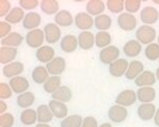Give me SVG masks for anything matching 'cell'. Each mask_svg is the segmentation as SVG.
Instances as JSON below:
<instances>
[{
    "instance_id": "f546056e",
    "label": "cell",
    "mask_w": 159,
    "mask_h": 127,
    "mask_svg": "<svg viewBox=\"0 0 159 127\" xmlns=\"http://www.w3.org/2000/svg\"><path fill=\"white\" fill-rule=\"evenodd\" d=\"M72 98H73L72 90L68 87V86H61L56 92H54L52 94V100L62 102V103L70 102L72 100Z\"/></svg>"
},
{
    "instance_id": "d6986e66",
    "label": "cell",
    "mask_w": 159,
    "mask_h": 127,
    "mask_svg": "<svg viewBox=\"0 0 159 127\" xmlns=\"http://www.w3.org/2000/svg\"><path fill=\"white\" fill-rule=\"evenodd\" d=\"M36 58L42 64H48L55 58V50L50 46H42L36 51Z\"/></svg>"
},
{
    "instance_id": "bcb514c9",
    "label": "cell",
    "mask_w": 159,
    "mask_h": 127,
    "mask_svg": "<svg viewBox=\"0 0 159 127\" xmlns=\"http://www.w3.org/2000/svg\"><path fill=\"white\" fill-rule=\"evenodd\" d=\"M11 2L7 0H1L0 1V17H4L11 12Z\"/></svg>"
},
{
    "instance_id": "74e56055",
    "label": "cell",
    "mask_w": 159,
    "mask_h": 127,
    "mask_svg": "<svg viewBox=\"0 0 159 127\" xmlns=\"http://www.w3.org/2000/svg\"><path fill=\"white\" fill-rule=\"evenodd\" d=\"M83 118L80 115H71L60 122V127H81Z\"/></svg>"
},
{
    "instance_id": "cb8c5ba5",
    "label": "cell",
    "mask_w": 159,
    "mask_h": 127,
    "mask_svg": "<svg viewBox=\"0 0 159 127\" xmlns=\"http://www.w3.org/2000/svg\"><path fill=\"white\" fill-rule=\"evenodd\" d=\"M55 23L58 27L68 28L74 23V18L68 10H61L55 15Z\"/></svg>"
},
{
    "instance_id": "e575fe53",
    "label": "cell",
    "mask_w": 159,
    "mask_h": 127,
    "mask_svg": "<svg viewBox=\"0 0 159 127\" xmlns=\"http://www.w3.org/2000/svg\"><path fill=\"white\" fill-rule=\"evenodd\" d=\"M20 121L23 125L31 126L37 122V111L32 108H28L24 109L22 112L20 113Z\"/></svg>"
},
{
    "instance_id": "11a10c76",
    "label": "cell",
    "mask_w": 159,
    "mask_h": 127,
    "mask_svg": "<svg viewBox=\"0 0 159 127\" xmlns=\"http://www.w3.org/2000/svg\"><path fill=\"white\" fill-rule=\"evenodd\" d=\"M157 40H158V42H157V44L159 45V35H158V37H157Z\"/></svg>"
},
{
    "instance_id": "b9f144b4",
    "label": "cell",
    "mask_w": 159,
    "mask_h": 127,
    "mask_svg": "<svg viewBox=\"0 0 159 127\" xmlns=\"http://www.w3.org/2000/svg\"><path fill=\"white\" fill-rule=\"evenodd\" d=\"M15 123V118L12 113L5 112L0 115V127H13Z\"/></svg>"
},
{
    "instance_id": "f5cc1de1",
    "label": "cell",
    "mask_w": 159,
    "mask_h": 127,
    "mask_svg": "<svg viewBox=\"0 0 159 127\" xmlns=\"http://www.w3.org/2000/svg\"><path fill=\"white\" fill-rule=\"evenodd\" d=\"M155 75H156V78H157V81L159 82V67L157 68V70H156V72H155Z\"/></svg>"
},
{
    "instance_id": "4316f807",
    "label": "cell",
    "mask_w": 159,
    "mask_h": 127,
    "mask_svg": "<svg viewBox=\"0 0 159 127\" xmlns=\"http://www.w3.org/2000/svg\"><path fill=\"white\" fill-rule=\"evenodd\" d=\"M48 77H50V73H48L47 67L44 66H37L32 71V80L39 85H41V84L43 85L48 80Z\"/></svg>"
},
{
    "instance_id": "60d3db41",
    "label": "cell",
    "mask_w": 159,
    "mask_h": 127,
    "mask_svg": "<svg viewBox=\"0 0 159 127\" xmlns=\"http://www.w3.org/2000/svg\"><path fill=\"white\" fill-rule=\"evenodd\" d=\"M140 7H141L140 0H125V9L126 13H130V14L137 13Z\"/></svg>"
},
{
    "instance_id": "6f0895ef",
    "label": "cell",
    "mask_w": 159,
    "mask_h": 127,
    "mask_svg": "<svg viewBox=\"0 0 159 127\" xmlns=\"http://www.w3.org/2000/svg\"><path fill=\"white\" fill-rule=\"evenodd\" d=\"M158 61H159V59H158Z\"/></svg>"
},
{
    "instance_id": "52a82bcc",
    "label": "cell",
    "mask_w": 159,
    "mask_h": 127,
    "mask_svg": "<svg viewBox=\"0 0 159 127\" xmlns=\"http://www.w3.org/2000/svg\"><path fill=\"white\" fill-rule=\"evenodd\" d=\"M137 101V93L132 89H125L116 96V104L123 107H129L134 105Z\"/></svg>"
},
{
    "instance_id": "d6a6232c",
    "label": "cell",
    "mask_w": 159,
    "mask_h": 127,
    "mask_svg": "<svg viewBox=\"0 0 159 127\" xmlns=\"http://www.w3.org/2000/svg\"><path fill=\"white\" fill-rule=\"evenodd\" d=\"M40 9L45 15H56L59 12V2L56 0H42L40 1Z\"/></svg>"
},
{
    "instance_id": "7bdbcfd3",
    "label": "cell",
    "mask_w": 159,
    "mask_h": 127,
    "mask_svg": "<svg viewBox=\"0 0 159 127\" xmlns=\"http://www.w3.org/2000/svg\"><path fill=\"white\" fill-rule=\"evenodd\" d=\"M13 90L11 88L10 84L7 83H0V99L3 101V100H7L12 96Z\"/></svg>"
},
{
    "instance_id": "44dd1931",
    "label": "cell",
    "mask_w": 159,
    "mask_h": 127,
    "mask_svg": "<svg viewBox=\"0 0 159 127\" xmlns=\"http://www.w3.org/2000/svg\"><path fill=\"white\" fill-rule=\"evenodd\" d=\"M142 46L137 39H131L123 46V53L128 57H136L141 53Z\"/></svg>"
},
{
    "instance_id": "2e32d148",
    "label": "cell",
    "mask_w": 159,
    "mask_h": 127,
    "mask_svg": "<svg viewBox=\"0 0 159 127\" xmlns=\"http://www.w3.org/2000/svg\"><path fill=\"white\" fill-rule=\"evenodd\" d=\"M48 107H50L51 111L53 112L54 117L57 119H63L68 117V106L66 105V103L55 101V100H51L48 102Z\"/></svg>"
},
{
    "instance_id": "db71d44e",
    "label": "cell",
    "mask_w": 159,
    "mask_h": 127,
    "mask_svg": "<svg viewBox=\"0 0 159 127\" xmlns=\"http://www.w3.org/2000/svg\"><path fill=\"white\" fill-rule=\"evenodd\" d=\"M153 3H155V4H159V0H153Z\"/></svg>"
},
{
    "instance_id": "f907efd6",
    "label": "cell",
    "mask_w": 159,
    "mask_h": 127,
    "mask_svg": "<svg viewBox=\"0 0 159 127\" xmlns=\"http://www.w3.org/2000/svg\"><path fill=\"white\" fill-rule=\"evenodd\" d=\"M35 127H52V126L48 125V123H38Z\"/></svg>"
},
{
    "instance_id": "8d00e7d4",
    "label": "cell",
    "mask_w": 159,
    "mask_h": 127,
    "mask_svg": "<svg viewBox=\"0 0 159 127\" xmlns=\"http://www.w3.org/2000/svg\"><path fill=\"white\" fill-rule=\"evenodd\" d=\"M61 87L60 76H50L48 80L43 84V90L47 93L53 94Z\"/></svg>"
},
{
    "instance_id": "ac0fdd59",
    "label": "cell",
    "mask_w": 159,
    "mask_h": 127,
    "mask_svg": "<svg viewBox=\"0 0 159 127\" xmlns=\"http://www.w3.org/2000/svg\"><path fill=\"white\" fill-rule=\"evenodd\" d=\"M156 81H157V78H156V75L154 72L150 71V70H147V71L142 72V73L136 78L135 85L138 86L139 88L152 87V86L156 83Z\"/></svg>"
},
{
    "instance_id": "4dcf8cb0",
    "label": "cell",
    "mask_w": 159,
    "mask_h": 127,
    "mask_svg": "<svg viewBox=\"0 0 159 127\" xmlns=\"http://www.w3.org/2000/svg\"><path fill=\"white\" fill-rule=\"evenodd\" d=\"M23 42V37L20 33L17 32H12L10 35H7L5 38L1 39V45L3 47H11V48H16L18 46H20Z\"/></svg>"
},
{
    "instance_id": "6da1fadb",
    "label": "cell",
    "mask_w": 159,
    "mask_h": 127,
    "mask_svg": "<svg viewBox=\"0 0 159 127\" xmlns=\"http://www.w3.org/2000/svg\"><path fill=\"white\" fill-rule=\"evenodd\" d=\"M136 38L141 45H150L156 38V30L151 26H140L136 30Z\"/></svg>"
},
{
    "instance_id": "ab89813d",
    "label": "cell",
    "mask_w": 159,
    "mask_h": 127,
    "mask_svg": "<svg viewBox=\"0 0 159 127\" xmlns=\"http://www.w3.org/2000/svg\"><path fill=\"white\" fill-rule=\"evenodd\" d=\"M144 55L151 61L159 59V45L155 44V42L148 45L144 50Z\"/></svg>"
},
{
    "instance_id": "5bb4252c",
    "label": "cell",
    "mask_w": 159,
    "mask_h": 127,
    "mask_svg": "<svg viewBox=\"0 0 159 127\" xmlns=\"http://www.w3.org/2000/svg\"><path fill=\"white\" fill-rule=\"evenodd\" d=\"M9 84H10L11 88H12L13 92L17 93L18 95L21 93L26 92L28 89L30 88L29 81L23 76H16V77L11 78Z\"/></svg>"
},
{
    "instance_id": "ee69618b",
    "label": "cell",
    "mask_w": 159,
    "mask_h": 127,
    "mask_svg": "<svg viewBox=\"0 0 159 127\" xmlns=\"http://www.w3.org/2000/svg\"><path fill=\"white\" fill-rule=\"evenodd\" d=\"M19 4L21 9L31 11L40 5V2L38 0H19Z\"/></svg>"
},
{
    "instance_id": "9f6ffc18",
    "label": "cell",
    "mask_w": 159,
    "mask_h": 127,
    "mask_svg": "<svg viewBox=\"0 0 159 127\" xmlns=\"http://www.w3.org/2000/svg\"><path fill=\"white\" fill-rule=\"evenodd\" d=\"M26 127H31V126H26Z\"/></svg>"
},
{
    "instance_id": "ffe728a7",
    "label": "cell",
    "mask_w": 159,
    "mask_h": 127,
    "mask_svg": "<svg viewBox=\"0 0 159 127\" xmlns=\"http://www.w3.org/2000/svg\"><path fill=\"white\" fill-rule=\"evenodd\" d=\"M78 46L82 50H91L95 46V35L90 31H83L78 36Z\"/></svg>"
},
{
    "instance_id": "836d02e7",
    "label": "cell",
    "mask_w": 159,
    "mask_h": 127,
    "mask_svg": "<svg viewBox=\"0 0 159 127\" xmlns=\"http://www.w3.org/2000/svg\"><path fill=\"white\" fill-rule=\"evenodd\" d=\"M94 26H95L96 29L99 30V31L107 32V30H109L112 27L111 16H109L107 14H101V15L97 16V17H95V20H94Z\"/></svg>"
},
{
    "instance_id": "603a6c76",
    "label": "cell",
    "mask_w": 159,
    "mask_h": 127,
    "mask_svg": "<svg viewBox=\"0 0 159 127\" xmlns=\"http://www.w3.org/2000/svg\"><path fill=\"white\" fill-rule=\"evenodd\" d=\"M107 5L101 0H89L85 5L87 13L91 16H99L104 12Z\"/></svg>"
},
{
    "instance_id": "d590c367",
    "label": "cell",
    "mask_w": 159,
    "mask_h": 127,
    "mask_svg": "<svg viewBox=\"0 0 159 127\" xmlns=\"http://www.w3.org/2000/svg\"><path fill=\"white\" fill-rule=\"evenodd\" d=\"M112 42V36L109 32L104 31H99L98 33L95 35V45L96 47L100 48V49H104V48L111 46Z\"/></svg>"
},
{
    "instance_id": "484cf974",
    "label": "cell",
    "mask_w": 159,
    "mask_h": 127,
    "mask_svg": "<svg viewBox=\"0 0 159 127\" xmlns=\"http://www.w3.org/2000/svg\"><path fill=\"white\" fill-rule=\"evenodd\" d=\"M17 48H11V47H3L0 48V64L7 65L13 63V61L17 56Z\"/></svg>"
},
{
    "instance_id": "f35d334b",
    "label": "cell",
    "mask_w": 159,
    "mask_h": 127,
    "mask_svg": "<svg viewBox=\"0 0 159 127\" xmlns=\"http://www.w3.org/2000/svg\"><path fill=\"white\" fill-rule=\"evenodd\" d=\"M107 9L113 14H121L125 10V0H107L106 2Z\"/></svg>"
},
{
    "instance_id": "1f68e13d",
    "label": "cell",
    "mask_w": 159,
    "mask_h": 127,
    "mask_svg": "<svg viewBox=\"0 0 159 127\" xmlns=\"http://www.w3.org/2000/svg\"><path fill=\"white\" fill-rule=\"evenodd\" d=\"M35 102V95L33 92L31 91H26L24 93H21L17 96V100H16V103L20 108H23V109H28L34 104Z\"/></svg>"
},
{
    "instance_id": "681fc988",
    "label": "cell",
    "mask_w": 159,
    "mask_h": 127,
    "mask_svg": "<svg viewBox=\"0 0 159 127\" xmlns=\"http://www.w3.org/2000/svg\"><path fill=\"white\" fill-rule=\"evenodd\" d=\"M154 123L156 126L159 127V108L156 110V113H155V117H154Z\"/></svg>"
},
{
    "instance_id": "9a60e30c",
    "label": "cell",
    "mask_w": 159,
    "mask_h": 127,
    "mask_svg": "<svg viewBox=\"0 0 159 127\" xmlns=\"http://www.w3.org/2000/svg\"><path fill=\"white\" fill-rule=\"evenodd\" d=\"M78 46V37L75 35L68 34L64 36L60 40V49L66 53H72L77 50Z\"/></svg>"
},
{
    "instance_id": "7402d4cb",
    "label": "cell",
    "mask_w": 159,
    "mask_h": 127,
    "mask_svg": "<svg viewBox=\"0 0 159 127\" xmlns=\"http://www.w3.org/2000/svg\"><path fill=\"white\" fill-rule=\"evenodd\" d=\"M143 71H144V65L142 64V61H132L130 65H129L128 70H126L125 77L130 81H132V80L135 81Z\"/></svg>"
},
{
    "instance_id": "7c38bea8",
    "label": "cell",
    "mask_w": 159,
    "mask_h": 127,
    "mask_svg": "<svg viewBox=\"0 0 159 127\" xmlns=\"http://www.w3.org/2000/svg\"><path fill=\"white\" fill-rule=\"evenodd\" d=\"M24 70V65L21 61H13L3 66L2 74L7 78H13L16 76H20V74Z\"/></svg>"
},
{
    "instance_id": "8fae6325",
    "label": "cell",
    "mask_w": 159,
    "mask_h": 127,
    "mask_svg": "<svg viewBox=\"0 0 159 127\" xmlns=\"http://www.w3.org/2000/svg\"><path fill=\"white\" fill-rule=\"evenodd\" d=\"M129 63L125 58H118L114 63H112L109 66V72L113 77H121L122 75H125L126 70L129 68Z\"/></svg>"
},
{
    "instance_id": "f6af8a7d",
    "label": "cell",
    "mask_w": 159,
    "mask_h": 127,
    "mask_svg": "<svg viewBox=\"0 0 159 127\" xmlns=\"http://www.w3.org/2000/svg\"><path fill=\"white\" fill-rule=\"evenodd\" d=\"M11 30H12V27L9 22H7L5 20L0 21V38L3 39L7 35H10L12 33Z\"/></svg>"
},
{
    "instance_id": "9c48e42d",
    "label": "cell",
    "mask_w": 159,
    "mask_h": 127,
    "mask_svg": "<svg viewBox=\"0 0 159 127\" xmlns=\"http://www.w3.org/2000/svg\"><path fill=\"white\" fill-rule=\"evenodd\" d=\"M159 19V12L154 7H145L140 12V20L147 26L156 23Z\"/></svg>"
},
{
    "instance_id": "f1b7e54d",
    "label": "cell",
    "mask_w": 159,
    "mask_h": 127,
    "mask_svg": "<svg viewBox=\"0 0 159 127\" xmlns=\"http://www.w3.org/2000/svg\"><path fill=\"white\" fill-rule=\"evenodd\" d=\"M37 121L38 123H50L53 120L54 115L51 111L48 105H39L37 107Z\"/></svg>"
},
{
    "instance_id": "30bf717a",
    "label": "cell",
    "mask_w": 159,
    "mask_h": 127,
    "mask_svg": "<svg viewBox=\"0 0 159 127\" xmlns=\"http://www.w3.org/2000/svg\"><path fill=\"white\" fill-rule=\"evenodd\" d=\"M94 18L92 17L90 14H88L87 12H80L77 13L76 16L74 18V23L79 30L83 31H88L92 27L94 26Z\"/></svg>"
},
{
    "instance_id": "c3c4849f",
    "label": "cell",
    "mask_w": 159,
    "mask_h": 127,
    "mask_svg": "<svg viewBox=\"0 0 159 127\" xmlns=\"http://www.w3.org/2000/svg\"><path fill=\"white\" fill-rule=\"evenodd\" d=\"M7 109V104L1 100V101H0V115H3V113H5Z\"/></svg>"
},
{
    "instance_id": "4fadbf2b",
    "label": "cell",
    "mask_w": 159,
    "mask_h": 127,
    "mask_svg": "<svg viewBox=\"0 0 159 127\" xmlns=\"http://www.w3.org/2000/svg\"><path fill=\"white\" fill-rule=\"evenodd\" d=\"M156 106L152 103H143L139 105L137 109V115L140 120L142 121H151L153 120L156 113Z\"/></svg>"
},
{
    "instance_id": "7dc6e473",
    "label": "cell",
    "mask_w": 159,
    "mask_h": 127,
    "mask_svg": "<svg viewBox=\"0 0 159 127\" xmlns=\"http://www.w3.org/2000/svg\"><path fill=\"white\" fill-rule=\"evenodd\" d=\"M81 127H98V122L94 117L89 115V117L83 118V122Z\"/></svg>"
},
{
    "instance_id": "5b68a950",
    "label": "cell",
    "mask_w": 159,
    "mask_h": 127,
    "mask_svg": "<svg viewBox=\"0 0 159 127\" xmlns=\"http://www.w3.org/2000/svg\"><path fill=\"white\" fill-rule=\"evenodd\" d=\"M117 23L121 30L126 32H131L136 29L137 19L133 14H130V13H121L120 15H118Z\"/></svg>"
},
{
    "instance_id": "ba28073f",
    "label": "cell",
    "mask_w": 159,
    "mask_h": 127,
    "mask_svg": "<svg viewBox=\"0 0 159 127\" xmlns=\"http://www.w3.org/2000/svg\"><path fill=\"white\" fill-rule=\"evenodd\" d=\"M43 32L48 44H56L59 40H61V30L56 23L50 22L45 25Z\"/></svg>"
},
{
    "instance_id": "8992f818",
    "label": "cell",
    "mask_w": 159,
    "mask_h": 127,
    "mask_svg": "<svg viewBox=\"0 0 159 127\" xmlns=\"http://www.w3.org/2000/svg\"><path fill=\"white\" fill-rule=\"evenodd\" d=\"M47 69L48 73L51 74V76H59L60 74H62L66 70V59L61 56H55V58L52 59L48 64H47Z\"/></svg>"
},
{
    "instance_id": "277c9868",
    "label": "cell",
    "mask_w": 159,
    "mask_h": 127,
    "mask_svg": "<svg viewBox=\"0 0 159 127\" xmlns=\"http://www.w3.org/2000/svg\"><path fill=\"white\" fill-rule=\"evenodd\" d=\"M128 109L126 107L120 106V105H114V106L110 107L109 111H107V117L110 121L113 123H122L125 122L128 118Z\"/></svg>"
},
{
    "instance_id": "7a4b0ae2",
    "label": "cell",
    "mask_w": 159,
    "mask_h": 127,
    "mask_svg": "<svg viewBox=\"0 0 159 127\" xmlns=\"http://www.w3.org/2000/svg\"><path fill=\"white\" fill-rule=\"evenodd\" d=\"M44 40H45V36H44L43 30H40V29L32 30V31H29L25 35L26 45L30 48H33V49H39L40 47H42Z\"/></svg>"
},
{
    "instance_id": "d4e9b609",
    "label": "cell",
    "mask_w": 159,
    "mask_h": 127,
    "mask_svg": "<svg viewBox=\"0 0 159 127\" xmlns=\"http://www.w3.org/2000/svg\"><path fill=\"white\" fill-rule=\"evenodd\" d=\"M137 100L143 103H152L156 98V91L153 87H141L137 90Z\"/></svg>"
},
{
    "instance_id": "83f0119b",
    "label": "cell",
    "mask_w": 159,
    "mask_h": 127,
    "mask_svg": "<svg viewBox=\"0 0 159 127\" xmlns=\"http://www.w3.org/2000/svg\"><path fill=\"white\" fill-rule=\"evenodd\" d=\"M24 17H25L24 10L21 9L20 7H12L11 12L5 16L4 20L9 22L10 25H16V23H19L20 21H23Z\"/></svg>"
},
{
    "instance_id": "816d5d0a",
    "label": "cell",
    "mask_w": 159,
    "mask_h": 127,
    "mask_svg": "<svg viewBox=\"0 0 159 127\" xmlns=\"http://www.w3.org/2000/svg\"><path fill=\"white\" fill-rule=\"evenodd\" d=\"M98 127H113V126L110 123H103V124H101V125L98 126Z\"/></svg>"
},
{
    "instance_id": "e0dca14e",
    "label": "cell",
    "mask_w": 159,
    "mask_h": 127,
    "mask_svg": "<svg viewBox=\"0 0 159 127\" xmlns=\"http://www.w3.org/2000/svg\"><path fill=\"white\" fill-rule=\"evenodd\" d=\"M40 23H41V16L37 12L26 13L25 17H24V19L22 21L23 28L26 30H30V31L38 29Z\"/></svg>"
},
{
    "instance_id": "3957f363",
    "label": "cell",
    "mask_w": 159,
    "mask_h": 127,
    "mask_svg": "<svg viewBox=\"0 0 159 127\" xmlns=\"http://www.w3.org/2000/svg\"><path fill=\"white\" fill-rule=\"evenodd\" d=\"M120 55V50L116 46H109V47L101 49L99 52V59L102 64L104 65H111L114 63L115 61H117L119 58Z\"/></svg>"
}]
</instances>
